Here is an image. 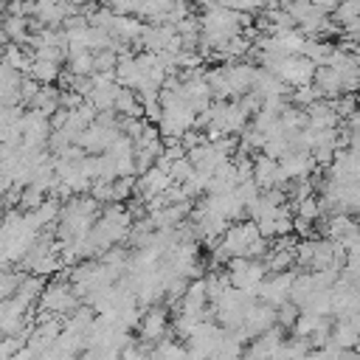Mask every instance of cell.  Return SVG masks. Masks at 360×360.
Wrapping results in <instances>:
<instances>
[{
  "mask_svg": "<svg viewBox=\"0 0 360 360\" xmlns=\"http://www.w3.org/2000/svg\"><path fill=\"white\" fill-rule=\"evenodd\" d=\"M59 74H63V68L54 63H45V59H34L32 68H28V79H34L37 85H56Z\"/></svg>",
  "mask_w": 360,
  "mask_h": 360,
  "instance_id": "cell-1",
  "label": "cell"
}]
</instances>
